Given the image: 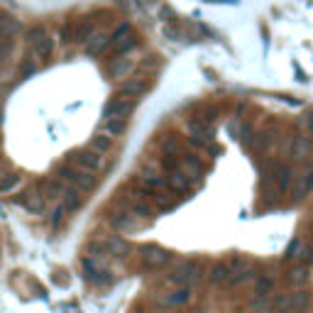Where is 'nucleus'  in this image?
I'll return each mask as SVG.
<instances>
[{
    "instance_id": "nucleus-1",
    "label": "nucleus",
    "mask_w": 313,
    "mask_h": 313,
    "mask_svg": "<svg viewBox=\"0 0 313 313\" xmlns=\"http://www.w3.org/2000/svg\"><path fill=\"white\" fill-rule=\"evenodd\" d=\"M198 279H201V274H198V264H196L193 259H186L181 264H176L174 272L169 274V281H171V284H176V286H188V289H191V284H196Z\"/></svg>"
},
{
    "instance_id": "nucleus-2",
    "label": "nucleus",
    "mask_w": 313,
    "mask_h": 313,
    "mask_svg": "<svg viewBox=\"0 0 313 313\" xmlns=\"http://www.w3.org/2000/svg\"><path fill=\"white\" fill-rule=\"evenodd\" d=\"M69 159H71V164L74 166H78L81 171H88V174L103 169V157L95 154L93 149H76V152H71Z\"/></svg>"
},
{
    "instance_id": "nucleus-3",
    "label": "nucleus",
    "mask_w": 313,
    "mask_h": 313,
    "mask_svg": "<svg viewBox=\"0 0 313 313\" xmlns=\"http://www.w3.org/2000/svg\"><path fill=\"white\" fill-rule=\"evenodd\" d=\"M140 259L147 269H162L171 262V252H166L164 247H157V245H145L140 252Z\"/></svg>"
},
{
    "instance_id": "nucleus-4",
    "label": "nucleus",
    "mask_w": 313,
    "mask_h": 313,
    "mask_svg": "<svg viewBox=\"0 0 313 313\" xmlns=\"http://www.w3.org/2000/svg\"><path fill=\"white\" fill-rule=\"evenodd\" d=\"M186 128H188V137H201V140H205L208 145L216 140V128H213V125H211V123H208L203 115L191 118Z\"/></svg>"
},
{
    "instance_id": "nucleus-5",
    "label": "nucleus",
    "mask_w": 313,
    "mask_h": 313,
    "mask_svg": "<svg viewBox=\"0 0 313 313\" xmlns=\"http://www.w3.org/2000/svg\"><path fill=\"white\" fill-rule=\"evenodd\" d=\"M313 149V142L311 137H306V135H291L289 137V147H286V154L291 157V159H306L308 154H311Z\"/></svg>"
},
{
    "instance_id": "nucleus-6",
    "label": "nucleus",
    "mask_w": 313,
    "mask_h": 313,
    "mask_svg": "<svg viewBox=\"0 0 313 313\" xmlns=\"http://www.w3.org/2000/svg\"><path fill=\"white\" fill-rule=\"evenodd\" d=\"M179 171L184 174L191 184H193V181H198V179H201V174H203L201 159H198L196 154H181V157H179Z\"/></svg>"
},
{
    "instance_id": "nucleus-7",
    "label": "nucleus",
    "mask_w": 313,
    "mask_h": 313,
    "mask_svg": "<svg viewBox=\"0 0 313 313\" xmlns=\"http://www.w3.org/2000/svg\"><path fill=\"white\" fill-rule=\"evenodd\" d=\"M164 184H166V191L169 193H174V196H181V193H188L191 191V181L186 179L184 174L179 171V169H174V171H166L164 176Z\"/></svg>"
},
{
    "instance_id": "nucleus-8",
    "label": "nucleus",
    "mask_w": 313,
    "mask_h": 313,
    "mask_svg": "<svg viewBox=\"0 0 313 313\" xmlns=\"http://www.w3.org/2000/svg\"><path fill=\"white\" fill-rule=\"evenodd\" d=\"M135 111V100H128V98H113L111 103L106 106L103 115L106 118H120V120H128V115Z\"/></svg>"
},
{
    "instance_id": "nucleus-9",
    "label": "nucleus",
    "mask_w": 313,
    "mask_h": 313,
    "mask_svg": "<svg viewBox=\"0 0 313 313\" xmlns=\"http://www.w3.org/2000/svg\"><path fill=\"white\" fill-rule=\"evenodd\" d=\"M111 225L118 233H132V230H137L142 223H140V218H135L132 213H128V211H115L111 216Z\"/></svg>"
},
{
    "instance_id": "nucleus-10",
    "label": "nucleus",
    "mask_w": 313,
    "mask_h": 313,
    "mask_svg": "<svg viewBox=\"0 0 313 313\" xmlns=\"http://www.w3.org/2000/svg\"><path fill=\"white\" fill-rule=\"evenodd\" d=\"M147 91V83L145 81H140V78H128V81H123L120 86H118V98H128V100H135V98H140L142 93Z\"/></svg>"
},
{
    "instance_id": "nucleus-11",
    "label": "nucleus",
    "mask_w": 313,
    "mask_h": 313,
    "mask_svg": "<svg viewBox=\"0 0 313 313\" xmlns=\"http://www.w3.org/2000/svg\"><path fill=\"white\" fill-rule=\"evenodd\" d=\"M191 301V289L188 286H176V289H171L169 294L159 296V303L162 306H184Z\"/></svg>"
},
{
    "instance_id": "nucleus-12",
    "label": "nucleus",
    "mask_w": 313,
    "mask_h": 313,
    "mask_svg": "<svg viewBox=\"0 0 313 313\" xmlns=\"http://www.w3.org/2000/svg\"><path fill=\"white\" fill-rule=\"evenodd\" d=\"M132 69H135V61H132V59H128V56H115L111 64H108V76L118 81V78H125Z\"/></svg>"
},
{
    "instance_id": "nucleus-13",
    "label": "nucleus",
    "mask_w": 313,
    "mask_h": 313,
    "mask_svg": "<svg viewBox=\"0 0 313 313\" xmlns=\"http://www.w3.org/2000/svg\"><path fill=\"white\" fill-rule=\"evenodd\" d=\"M108 44H111V37L108 35H103V32H93L88 42H86V54L88 56H98L103 54L106 49H108Z\"/></svg>"
},
{
    "instance_id": "nucleus-14",
    "label": "nucleus",
    "mask_w": 313,
    "mask_h": 313,
    "mask_svg": "<svg viewBox=\"0 0 313 313\" xmlns=\"http://www.w3.org/2000/svg\"><path fill=\"white\" fill-rule=\"evenodd\" d=\"M20 203H22V205H25V208H27L30 213H35V216L44 211V196H42L39 191H32V188L22 193V198H20Z\"/></svg>"
},
{
    "instance_id": "nucleus-15",
    "label": "nucleus",
    "mask_w": 313,
    "mask_h": 313,
    "mask_svg": "<svg viewBox=\"0 0 313 313\" xmlns=\"http://www.w3.org/2000/svg\"><path fill=\"white\" fill-rule=\"evenodd\" d=\"M103 245H106V252H108V255H115V257H125L130 252L128 240H123L120 235H108Z\"/></svg>"
},
{
    "instance_id": "nucleus-16",
    "label": "nucleus",
    "mask_w": 313,
    "mask_h": 313,
    "mask_svg": "<svg viewBox=\"0 0 313 313\" xmlns=\"http://www.w3.org/2000/svg\"><path fill=\"white\" fill-rule=\"evenodd\" d=\"M291 169L286 164H276L274 166V176H272V181H276V193H284L289 186H291Z\"/></svg>"
},
{
    "instance_id": "nucleus-17",
    "label": "nucleus",
    "mask_w": 313,
    "mask_h": 313,
    "mask_svg": "<svg viewBox=\"0 0 313 313\" xmlns=\"http://www.w3.org/2000/svg\"><path fill=\"white\" fill-rule=\"evenodd\" d=\"M61 198H64V211H78L81 205H83V196H81V191L78 188H64V193H61Z\"/></svg>"
},
{
    "instance_id": "nucleus-18",
    "label": "nucleus",
    "mask_w": 313,
    "mask_h": 313,
    "mask_svg": "<svg viewBox=\"0 0 313 313\" xmlns=\"http://www.w3.org/2000/svg\"><path fill=\"white\" fill-rule=\"evenodd\" d=\"M125 128H128V120H120V118H106L103 120V135H108V137L123 135Z\"/></svg>"
},
{
    "instance_id": "nucleus-19",
    "label": "nucleus",
    "mask_w": 313,
    "mask_h": 313,
    "mask_svg": "<svg viewBox=\"0 0 313 313\" xmlns=\"http://www.w3.org/2000/svg\"><path fill=\"white\" fill-rule=\"evenodd\" d=\"M91 149L95 152V154H106V152H111L113 149V137H108V135H103V132H95L91 137Z\"/></svg>"
},
{
    "instance_id": "nucleus-20",
    "label": "nucleus",
    "mask_w": 313,
    "mask_h": 313,
    "mask_svg": "<svg viewBox=\"0 0 313 313\" xmlns=\"http://www.w3.org/2000/svg\"><path fill=\"white\" fill-rule=\"evenodd\" d=\"M311 303V296L306 291H296V294H289V311L294 313H303Z\"/></svg>"
},
{
    "instance_id": "nucleus-21",
    "label": "nucleus",
    "mask_w": 313,
    "mask_h": 313,
    "mask_svg": "<svg viewBox=\"0 0 313 313\" xmlns=\"http://www.w3.org/2000/svg\"><path fill=\"white\" fill-rule=\"evenodd\" d=\"M111 44H113V52H115V56H125L132 47H137V37H135L132 32H128L125 37H120L118 42H111Z\"/></svg>"
},
{
    "instance_id": "nucleus-22",
    "label": "nucleus",
    "mask_w": 313,
    "mask_h": 313,
    "mask_svg": "<svg viewBox=\"0 0 313 313\" xmlns=\"http://www.w3.org/2000/svg\"><path fill=\"white\" fill-rule=\"evenodd\" d=\"M52 54H54V39L47 35L44 39H39L37 44H35V56H37L39 61H49Z\"/></svg>"
},
{
    "instance_id": "nucleus-23",
    "label": "nucleus",
    "mask_w": 313,
    "mask_h": 313,
    "mask_svg": "<svg viewBox=\"0 0 313 313\" xmlns=\"http://www.w3.org/2000/svg\"><path fill=\"white\" fill-rule=\"evenodd\" d=\"M208 279H211L213 284H228V281H230V269H228V264H225V262L213 264L211 272H208Z\"/></svg>"
},
{
    "instance_id": "nucleus-24",
    "label": "nucleus",
    "mask_w": 313,
    "mask_h": 313,
    "mask_svg": "<svg viewBox=\"0 0 313 313\" xmlns=\"http://www.w3.org/2000/svg\"><path fill=\"white\" fill-rule=\"evenodd\" d=\"M91 35H93V22H91V20H81V22L74 27V42L86 44Z\"/></svg>"
},
{
    "instance_id": "nucleus-25",
    "label": "nucleus",
    "mask_w": 313,
    "mask_h": 313,
    "mask_svg": "<svg viewBox=\"0 0 313 313\" xmlns=\"http://www.w3.org/2000/svg\"><path fill=\"white\" fill-rule=\"evenodd\" d=\"M22 184V176H20L18 171H8L5 176H0V193H10V191H15L18 186Z\"/></svg>"
},
{
    "instance_id": "nucleus-26",
    "label": "nucleus",
    "mask_w": 313,
    "mask_h": 313,
    "mask_svg": "<svg viewBox=\"0 0 313 313\" xmlns=\"http://www.w3.org/2000/svg\"><path fill=\"white\" fill-rule=\"evenodd\" d=\"M93 186H95V176L93 174H88V171H76L74 176V188H78V191H91Z\"/></svg>"
},
{
    "instance_id": "nucleus-27",
    "label": "nucleus",
    "mask_w": 313,
    "mask_h": 313,
    "mask_svg": "<svg viewBox=\"0 0 313 313\" xmlns=\"http://www.w3.org/2000/svg\"><path fill=\"white\" fill-rule=\"evenodd\" d=\"M162 152L169 154V157H181L184 152H181V142L174 137V135H166L164 140H162Z\"/></svg>"
},
{
    "instance_id": "nucleus-28",
    "label": "nucleus",
    "mask_w": 313,
    "mask_h": 313,
    "mask_svg": "<svg viewBox=\"0 0 313 313\" xmlns=\"http://www.w3.org/2000/svg\"><path fill=\"white\" fill-rule=\"evenodd\" d=\"M274 142V137H272V132H257L255 135V140H252V152H267L269 149V145Z\"/></svg>"
},
{
    "instance_id": "nucleus-29",
    "label": "nucleus",
    "mask_w": 313,
    "mask_h": 313,
    "mask_svg": "<svg viewBox=\"0 0 313 313\" xmlns=\"http://www.w3.org/2000/svg\"><path fill=\"white\" fill-rule=\"evenodd\" d=\"M64 193V184L59 181V179H49V181H44V198H59Z\"/></svg>"
},
{
    "instance_id": "nucleus-30",
    "label": "nucleus",
    "mask_w": 313,
    "mask_h": 313,
    "mask_svg": "<svg viewBox=\"0 0 313 313\" xmlns=\"http://www.w3.org/2000/svg\"><path fill=\"white\" fill-rule=\"evenodd\" d=\"M47 35H49V32H47V30H44L42 25H35V27H30V30H27V35H25V37H27V42H30V44L35 47L39 39H44Z\"/></svg>"
},
{
    "instance_id": "nucleus-31",
    "label": "nucleus",
    "mask_w": 313,
    "mask_h": 313,
    "mask_svg": "<svg viewBox=\"0 0 313 313\" xmlns=\"http://www.w3.org/2000/svg\"><path fill=\"white\" fill-rule=\"evenodd\" d=\"M274 286V281L272 279H267V276H259L257 281H255V294L262 298V296H267V291Z\"/></svg>"
},
{
    "instance_id": "nucleus-32",
    "label": "nucleus",
    "mask_w": 313,
    "mask_h": 313,
    "mask_svg": "<svg viewBox=\"0 0 313 313\" xmlns=\"http://www.w3.org/2000/svg\"><path fill=\"white\" fill-rule=\"evenodd\" d=\"M289 281H291L294 286H303V284L308 281L306 269H291V272H289Z\"/></svg>"
},
{
    "instance_id": "nucleus-33",
    "label": "nucleus",
    "mask_w": 313,
    "mask_h": 313,
    "mask_svg": "<svg viewBox=\"0 0 313 313\" xmlns=\"http://www.w3.org/2000/svg\"><path fill=\"white\" fill-rule=\"evenodd\" d=\"M162 32H164V37L171 39V42H176V39L181 37V30H179L176 25H164V27H162Z\"/></svg>"
},
{
    "instance_id": "nucleus-34",
    "label": "nucleus",
    "mask_w": 313,
    "mask_h": 313,
    "mask_svg": "<svg viewBox=\"0 0 313 313\" xmlns=\"http://www.w3.org/2000/svg\"><path fill=\"white\" fill-rule=\"evenodd\" d=\"M10 52H13V39L10 37H5L3 42H0V64L10 56Z\"/></svg>"
},
{
    "instance_id": "nucleus-35",
    "label": "nucleus",
    "mask_w": 313,
    "mask_h": 313,
    "mask_svg": "<svg viewBox=\"0 0 313 313\" xmlns=\"http://www.w3.org/2000/svg\"><path fill=\"white\" fill-rule=\"evenodd\" d=\"M272 306H274L276 311H281V313H286L289 311V296H284V294H279L274 298V301H272Z\"/></svg>"
},
{
    "instance_id": "nucleus-36",
    "label": "nucleus",
    "mask_w": 313,
    "mask_h": 313,
    "mask_svg": "<svg viewBox=\"0 0 313 313\" xmlns=\"http://www.w3.org/2000/svg\"><path fill=\"white\" fill-rule=\"evenodd\" d=\"M291 193H294L291 198H296V201H301V198L306 196V188H303V181H301V179H296V181H294V186H291Z\"/></svg>"
},
{
    "instance_id": "nucleus-37",
    "label": "nucleus",
    "mask_w": 313,
    "mask_h": 313,
    "mask_svg": "<svg viewBox=\"0 0 313 313\" xmlns=\"http://www.w3.org/2000/svg\"><path fill=\"white\" fill-rule=\"evenodd\" d=\"M301 181H303L306 193H313V169H306V174L301 176Z\"/></svg>"
},
{
    "instance_id": "nucleus-38",
    "label": "nucleus",
    "mask_w": 313,
    "mask_h": 313,
    "mask_svg": "<svg viewBox=\"0 0 313 313\" xmlns=\"http://www.w3.org/2000/svg\"><path fill=\"white\" fill-rule=\"evenodd\" d=\"M162 166H164L166 171H174V169H179V159H176V157H169V154H164Z\"/></svg>"
},
{
    "instance_id": "nucleus-39",
    "label": "nucleus",
    "mask_w": 313,
    "mask_h": 313,
    "mask_svg": "<svg viewBox=\"0 0 313 313\" xmlns=\"http://www.w3.org/2000/svg\"><path fill=\"white\" fill-rule=\"evenodd\" d=\"M61 42H64V44L74 42V27H71V25H64V27H61Z\"/></svg>"
},
{
    "instance_id": "nucleus-40",
    "label": "nucleus",
    "mask_w": 313,
    "mask_h": 313,
    "mask_svg": "<svg viewBox=\"0 0 313 313\" xmlns=\"http://www.w3.org/2000/svg\"><path fill=\"white\" fill-rule=\"evenodd\" d=\"M35 71H37V69H35V64H32V61H25V64H22V69H20V76H22V78H27V76L35 74Z\"/></svg>"
},
{
    "instance_id": "nucleus-41",
    "label": "nucleus",
    "mask_w": 313,
    "mask_h": 313,
    "mask_svg": "<svg viewBox=\"0 0 313 313\" xmlns=\"http://www.w3.org/2000/svg\"><path fill=\"white\" fill-rule=\"evenodd\" d=\"M128 32H130V25H120V27H118V30H115V32H113L111 42H118V39H120V37H125V35H128Z\"/></svg>"
},
{
    "instance_id": "nucleus-42",
    "label": "nucleus",
    "mask_w": 313,
    "mask_h": 313,
    "mask_svg": "<svg viewBox=\"0 0 313 313\" xmlns=\"http://www.w3.org/2000/svg\"><path fill=\"white\" fill-rule=\"evenodd\" d=\"M188 142H191V147H196V149H208L211 145L205 142V140H201V137H188Z\"/></svg>"
},
{
    "instance_id": "nucleus-43",
    "label": "nucleus",
    "mask_w": 313,
    "mask_h": 313,
    "mask_svg": "<svg viewBox=\"0 0 313 313\" xmlns=\"http://www.w3.org/2000/svg\"><path fill=\"white\" fill-rule=\"evenodd\" d=\"M64 213H66V211H64V205H59V208H56L54 213H52V225H59V223H61V218H64Z\"/></svg>"
},
{
    "instance_id": "nucleus-44",
    "label": "nucleus",
    "mask_w": 313,
    "mask_h": 313,
    "mask_svg": "<svg viewBox=\"0 0 313 313\" xmlns=\"http://www.w3.org/2000/svg\"><path fill=\"white\" fill-rule=\"evenodd\" d=\"M303 125H306V130H308V132H313V108L306 113V115H303Z\"/></svg>"
},
{
    "instance_id": "nucleus-45",
    "label": "nucleus",
    "mask_w": 313,
    "mask_h": 313,
    "mask_svg": "<svg viewBox=\"0 0 313 313\" xmlns=\"http://www.w3.org/2000/svg\"><path fill=\"white\" fill-rule=\"evenodd\" d=\"M298 247H301V242L294 240L291 245H289V250H286V257H296V252H298Z\"/></svg>"
},
{
    "instance_id": "nucleus-46",
    "label": "nucleus",
    "mask_w": 313,
    "mask_h": 313,
    "mask_svg": "<svg viewBox=\"0 0 313 313\" xmlns=\"http://www.w3.org/2000/svg\"><path fill=\"white\" fill-rule=\"evenodd\" d=\"M0 162H3V157H0Z\"/></svg>"
}]
</instances>
